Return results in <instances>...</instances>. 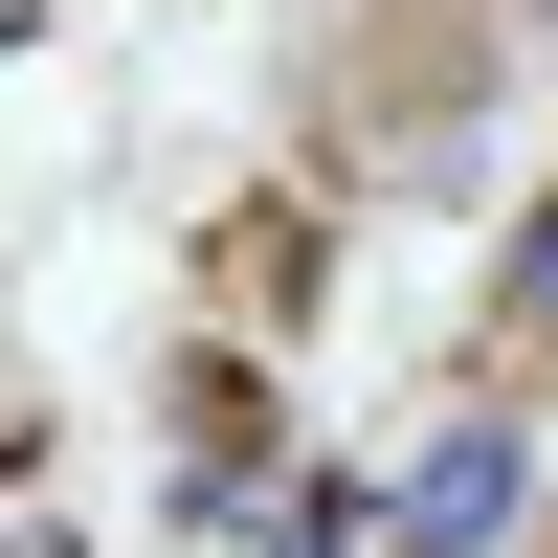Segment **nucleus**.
I'll list each match as a JSON object with an SVG mask.
<instances>
[{"instance_id": "f257e3e1", "label": "nucleus", "mask_w": 558, "mask_h": 558, "mask_svg": "<svg viewBox=\"0 0 558 558\" xmlns=\"http://www.w3.org/2000/svg\"><path fill=\"white\" fill-rule=\"evenodd\" d=\"M536 536V402H447L380 470V558H514Z\"/></svg>"}, {"instance_id": "f03ea898", "label": "nucleus", "mask_w": 558, "mask_h": 558, "mask_svg": "<svg viewBox=\"0 0 558 558\" xmlns=\"http://www.w3.org/2000/svg\"><path fill=\"white\" fill-rule=\"evenodd\" d=\"M492 336H514V357H558V202L492 246Z\"/></svg>"}]
</instances>
